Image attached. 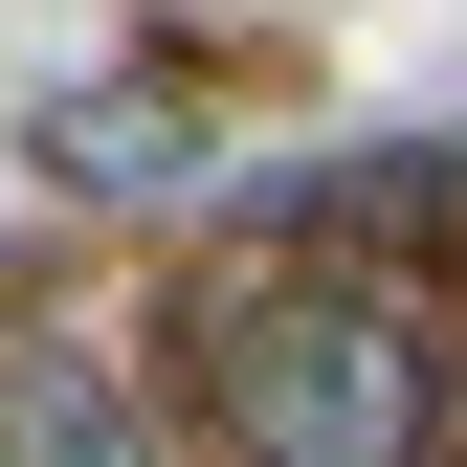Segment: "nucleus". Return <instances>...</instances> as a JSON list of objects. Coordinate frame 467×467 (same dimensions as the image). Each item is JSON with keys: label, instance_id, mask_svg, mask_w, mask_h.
I'll use <instances>...</instances> for the list:
<instances>
[{"label": "nucleus", "instance_id": "f257e3e1", "mask_svg": "<svg viewBox=\"0 0 467 467\" xmlns=\"http://www.w3.org/2000/svg\"><path fill=\"white\" fill-rule=\"evenodd\" d=\"M201 400H223L245 467H445L467 445V379L400 289H223Z\"/></svg>", "mask_w": 467, "mask_h": 467}, {"label": "nucleus", "instance_id": "f03ea898", "mask_svg": "<svg viewBox=\"0 0 467 467\" xmlns=\"http://www.w3.org/2000/svg\"><path fill=\"white\" fill-rule=\"evenodd\" d=\"M0 467H156L134 379H111V334H67V312H0Z\"/></svg>", "mask_w": 467, "mask_h": 467}, {"label": "nucleus", "instance_id": "7ed1b4c3", "mask_svg": "<svg viewBox=\"0 0 467 467\" xmlns=\"http://www.w3.org/2000/svg\"><path fill=\"white\" fill-rule=\"evenodd\" d=\"M45 179H179V111H156V89H89V111H45Z\"/></svg>", "mask_w": 467, "mask_h": 467}]
</instances>
